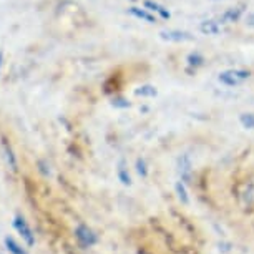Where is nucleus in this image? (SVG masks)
<instances>
[{
	"instance_id": "1",
	"label": "nucleus",
	"mask_w": 254,
	"mask_h": 254,
	"mask_svg": "<svg viewBox=\"0 0 254 254\" xmlns=\"http://www.w3.org/2000/svg\"><path fill=\"white\" fill-rule=\"evenodd\" d=\"M249 71L248 70H239V68H229V70H224L219 73V81L226 87H238L241 85L243 81H246L249 78Z\"/></svg>"
},
{
	"instance_id": "2",
	"label": "nucleus",
	"mask_w": 254,
	"mask_h": 254,
	"mask_svg": "<svg viewBox=\"0 0 254 254\" xmlns=\"http://www.w3.org/2000/svg\"><path fill=\"white\" fill-rule=\"evenodd\" d=\"M178 173L181 176L180 181L183 183H190L191 175H193V161H191L190 155H181L178 158Z\"/></svg>"
},
{
	"instance_id": "3",
	"label": "nucleus",
	"mask_w": 254,
	"mask_h": 254,
	"mask_svg": "<svg viewBox=\"0 0 254 254\" xmlns=\"http://www.w3.org/2000/svg\"><path fill=\"white\" fill-rule=\"evenodd\" d=\"M75 234H76V239H78L83 246H93V244H97V241H98L97 234H95L88 226H85V224H80V226L76 228Z\"/></svg>"
},
{
	"instance_id": "4",
	"label": "nucleus",
	"mask_w": 254,
	"mask_h": 254,
	"mask_svg": "<svg viewBox=\"0 0 254 254\" xmlns=\"http://www.w3.org/2000/svg\"><path fill=\"white\" fill-rule=\"evenodd\" d=\"M13 228H15L17 231L22 234V238L25 239V243L28 244V246H33V244H35V238H33L32 229H30V226H28L27 221L22 216L15 218V221H13Z\"/></svg>"
},
{
	"instance_id": "5",
	"label": "nucleus",
	"mask_w": 254,
	"mask_h": 254,
	"mask_svg": "<svg viewBox=\"0 0 254 254\" xmlns=\"http://www.w3.org/2000/svg\"><path fill=\"white\" fill-rule=\"evenodd\" d=\"M160 37L163 40H168V42H190L194 38L191 33L181 32V30H163L160 32Z\"/></svg>"
},
{
	"instance_id": "6",
	"label": "nucleus",
	"mask_w": 254,
	"mask_h": 254,
	"mask_svg": "<svg viewBox=\"0 0 254 254\" xmlns=\"http://www.w3.org/2000/svg\"><path fill=\"white\" fill-rule=\"evenodd\" d=\"M175 190H176V194H178L181 203L188 204L190 203V196H188V191H186V186H185L183 181H178V183L175 185Z\"/></svg>"
},
{
	"instance_id": "7",
	"label": "nucleus",
	"mask_w": 254,
	"mask_h": 254,
	"mask_svg": "<svg viewBox=\"0 0 254 254\" xmlns=\"http://www.w3.org/2000/svg\"><path fill=\"white\" fill-rule=\"evenodd\" d=\"M145 7H150V8H148V10L158 12L163 18H170V12H168L166 8H163L161 5H158V3L151 2V0H145Z\"/></svg>"
},
{
	"instance_id": "8",
	"label": "nucleus",
	"mask_w": 254,
	"mask_h": 254,
	"mask_svg": "<svg viewBox=\"0 0 254 254\" xmlns=\"http://www.w3.org/2000/svg\"><path fill=\"white\" fill-rule=\"evenodd\" d=\"M118 178H120V181H122L123 185H127V186L131 185V176H130V173H128L127 168H125L123 161L120 163V166H118Z\"/></svg>"
},
{
	"instance_id": "9",
	"label": "nucleus",
	"mask_w": 254,
	"mask_h": 254,
	"mask_svg": "<svg viewBox=\"0 0 254 254\" xmlns=\"http://www.w3.org/2000/svg\"><path fill=\"white\" fill-rule=\"evenodd\" d=\"M156 88L151 87V85H143V87L135 90V95L138 97H156Z\"/></svg>"
},
{
	"instance_id": "10",
	"label": "nucleus",
	"mask_w": 254,
	"mask_h": 254,
	"mask_svg": "<svg viewBox=\"0 0 254 254\" xmlns=\"http://www.w3.org/2000/svg\"><path fill=\"white\" fill-rule=\"evenodd\" d=\"M5 246L8 248V251H10L12 254H28L25 249L18 246V244L13 241L12 238H5Z\"/></svg>"
},
{
	"instance_id": "11",
	"label": "nucleus",
	"mask_w": 254,
	"mask_h": 254,
	"mask_svg": "<svg viewBox=\"0 0 254 254\" xmlns=\"http://www.w3.org/2000/svg\"><path fill=\"white\" fill-rule=\"evenodd\" d=\"M130 13H133L135 17L143 18V20H146V22H150V23L155 22V17H153L151 13H148V12H145V10H140V8H136V7H131V8H130Z\"/></svg>"
},
{
	"instance_id": "12",
	"label": "nucleus",
	"mask_w": 254,
	"mask_h": 254,
	"mask_svg": "<svg viewBox=\"0 0 254 254\" xmlns=\"http://www.w3.org/2000/svg\"><path fill=\"white\" fill-rule=\"evenodd\" d=\"M239 122L244 128H249V130H253L254 128V115L253 113H243L241 117H239Z\"/></svg>"
},
{
	"instance_id": "13",
	"label": "nucleus",
	"mask_w": 254,
	"mask_h": 254,
	"mask_svg": "<svg viewBox=\"0 0 254 254\" xmlns=\"http://www.w3.org/2000/svg\"><path fill=\"white\" fill-rule=\"evenodd\" d=\"M201 32H204V33H218L219 28H218V25L214 22H204V23H201Z\"/></svg>"
},
{
	"instance_id": "14",
	"label": "nucleus",
	"mask_w": 254,
	"mask_h": 254,
	"mask_svg": "<svg viewBox=\"0 0 254 254\" xmlns=\"http://www.w3.org/2000/svg\"><path fill=\"white\" fill-rule=\"evenodd\" d=\"M136 171L140 173L141 176H146L148 175V168H146V161L143 158H138L136 160Z\"/></svg>"
},
{
	"instance_id": "15",
	"label": "nucleus",
	"mask_w": 254,
	"mask_h": 254,
	"mask_svg": "<svg viewBox=\"0 0 254 254\" xmlns=\"http://www.w3.org/2000/svg\"><path fill=\"white\" fill-rule=\"evenodd\" d=\"M3 148H5V153H7V160L10 161V166H12V170H17V163H15V158H13V155H12V150H10V146H7V143H3Z\"/></svg>"
},
{
	"instance_id": "16",
	"label": "nucleus",
	"mask_w": 254,
	"mask_h": 254,
	"mask_svg": "<svg viewBox=\"0 0 254 254\" xmlns=\"http://www.w3.org/2000/svg\"><path fill=\"white\" fill-rule=\"evenodd\" d=\"M239 13H241V8H238L236 12H234V10H229V12L224 13L223 20H229V18H231V20H236V18L239 17Z\"/></svg>"
},
{
	"instance_id": "17",
	"label": "nucleus",
	"mask_w": 254,
	"mask_h": 254,
	"mask_svg": "<svg viewBox=\"0 0 254 254\" xmlns=\"http://www.w3.org/2000/svg\"><path fill=\"white\" fill-rule=\"evenodd\" d=\"M188 60H190V65H201V62H203V59L198 55V54H191L190 57H188Z\"/></svg>"
},
{
	"instance_id": "18",
	"label": "nucleus",
	"mask_w": 254,
	"mask_h": 254,
	"mask_svg": "<svg viewBox=\"0 0 254 254\" xmlns=\"http://www.w3.org/2000/svg\"><path fill=\"white\" fill-rule=\"evenodd\" d=\"M113 105H115V107H123V108L130 107V103H128V102H125L123 98H117V100H113Z\"/></svg>"
},
{
	"instance_id": "19",
	"label": "nucleus",
	"mask_w": 254,
	"mask_h": 254,
	"mask_svg": "<svg viewBox=\"0 0 254 254\" xmlns=\"http://www.w3.org/2000/svg\"><path fill=\"white\" fill-rule=\"evenodd\" d=\"M248 25H254V13H251V15L248 17Z\"/></svg>"
},
{
	"instance_id": "20",
	"label": "nucleus",
	"mask_w": 254,
	"mask_h": 254,
	"mask_svg": "<svg viewBox=\"0 0 254 254\" xmlns=\"http://www.w3.org/2000/svg\"><path fill=\"white\" fill-rule=\"evenodd\" d=\"M2 64H3V52L0 50V68H2Z\"/></svg>"
}]
</instances>
